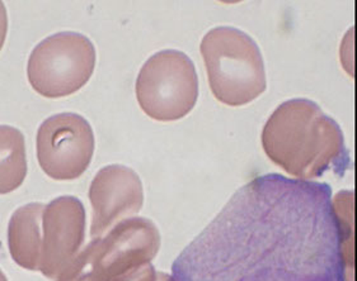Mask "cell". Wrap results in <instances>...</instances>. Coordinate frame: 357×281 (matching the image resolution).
<instances>
[{
	"label": "cell",
	"mask_w": 357,
	"mask_h": 281,
	"mask_svg": "<svg viewBox=\"0 0 357 281\" xmlns=\"http://www.w3.org/2000/svg\"><path fill=\"white\" fill-rule=\"evenodd\" d=\"M172 281H347L344 223L327 184L250 180L172 265Z\"/></svg>",
	"instance_id": "obj_1"
},
{
	"label": "cell",
	"mask_w": 357,
	"mask_h": 281,
	"mask_svg": "<svg viewBox=\"0 0 357 281\" xmlns=\"http://www.w3.org/2000/svg\"><path fill=\"white\" fill-rule=\"evenodd\" d=\"M27 175L24 136L12 126H0V194L21 186Z\"/></svg>",
	"instance_id": "obj_11"
},
{
	"label": "cell",
	"mask_w": 357,
	"mask_h": 281,
	"mask_svg": "<svg viewBox=\"0 0 357 281\" xmlns=\"http://www.w3.org/2000/svg\"><path fill=\"white\" fill-rule=\"evenodd\" d=\"M86 211L74 197H60L45 205L40 270L49 278L63 273L84 241Z\"/></svg>",
	"instance_id": "obj_8"
},
{
	"label": "cell",
	"mask_w": 357,
	"mask_h": 281,
	"mask_svg": "<svg viewBox=\"0 0 357 281\" xmlns=\"http://www.w3.org/2000/svg\"><path fill=\"white\" fill-rule=\"evenodd\" d=\"M266 155L290 175L310 180L346 161L342 131L309 99H291L272 113L262 131Z\"/></svg>",
	"instance_id": "obj_2"
},
{
	"label": "cell",
	"mask_w": 357,
	"mask_h": 281,
	"mask_svg": "<svg viewBox=\"0 0 357 281\" xmlns=\"http://www.w3.org/2000/svg\"><path fill=\"white\" fill-rule=\"evenodd\" d=\"M93 208L92 237H100L121 219L142 209L143 185L134 170L111 165L98 171L89 189Z\"/></svg>",
	"instance_id": "obj_9"
},
{
	"label": "cell",
	"mask_w": 357,
	"mask_h": 281,
	"mask_svg": "<svg viewBox=\"0 0 357 281\" xmlns=\"http://www.w3.org/2000/svg\"><path fill=\"white\" fill-rule=\"evenodd\" d=\"M36 147L46 175L59 182L74 180L83 175L93 157V129L79 114H55L38 128Z\"/></svg>",
	"instance_id": "obj_7"
},
{
	"label": "cell",
	"mask_w": 357,
	"mask_h": 281,
	"mask_svg": "<svg viewBox=\"0 0 357 281\" xmlns=\"http://www.w3.org/2000/svg\"><path fill=\"white\" fill-rule=\"evenodd\" d=\"M96 49L77 32H60L45 38L29 55L27 77L35 92L45 98L69 97L93 75Z\"/></svg>",
	"instance_id": "obj_6"
},
{
	"label": "cell",
	"mask_w": 357,
	"mask_h": 281,
	"mask_svg": "<svg viewBox=\"0 0 357 281\" xmlns=\"http://www.w3.org/2000/svg\"><path fill=\"white\" fill-rule=\"evenodd\" d=\"M136 99L146 115L159 122L186 117L199 98L192 60L177 49H163L144 63L136 80Z\"/></svg>",
	"instance_id": "obj_5"
},
{
	"label": "cell",
	"mask_w": 357,
	"mask_h": 281,
	"mask_svg": "<svg viewBox=\"0 0 357 281\" xmlns=\"http://www.w3.org/2000/svg\"><path fill=\"white\" fill-rule=\"evenodd\" d=\"M43 204L18 208L8 227V245L13 260L29 270H40L43 252Z\"/></svg>",
	"instance_id": "obj_10"
},
{
	"label": "cell",
	"mask_w": 357,
	"mask_h": 281,
	"mask_svg": "<svg viewBox=\"0 0 357 281\" xmlns=\"http://www.w3.org/2000/svg\"><path fill=\"white\" fill-rule=\"evenodd\" d=\"M8 32V15L7 9L3 1H0V51L4 46Z\"/></svg>",
	"instance_id": "obj_12"
},
{
	"label": "cell",
	"mask_w": 357,
	"mask_h": 281,
	"mask_svg": "<svg viewBox=\"0 0 357 281\" xmlns=\"http://www.w3.org/2000/svg\"><path fill=\"white\" fill-rule=\"evenodd\" d=\"M0 281H7L6 280V276L3 275V273H1V271H0Z\"/></svg>",
	"instance_id": "obj_13"
},
{
	"label": "cell",
	"mask_w": 357,
	"mask_h": 281,
	"mask_svg": "<svg viewBox=\"0 0 357 281\" xmlns=\"http://www.w3.org/2000/svg\"><path fill=\"white\" fill-rule=\"evenodd\" d=\"M201 55L210 89L222 104L241 106L267 88L264 57L250 35L234 27L210 29L202 38Z\"/></svg>",
	"instance_id": "obj_4"
},
{
	"label": "cell",
	"mask_w": 357,
	"mask_h": 281,
	"mask_svg": "<svg viewBox=\"0 0 357 281\" xmlns=\"http://www.w3.org/2000/svg\"><path fill=\"white\" fill-rule=\"evenodd\" d=\"M159 246L160 236L149 219L121 220L73 259L61 281H137Z\"/></svg>",
	"instance_id": "obj_3"
}]
</instances>
